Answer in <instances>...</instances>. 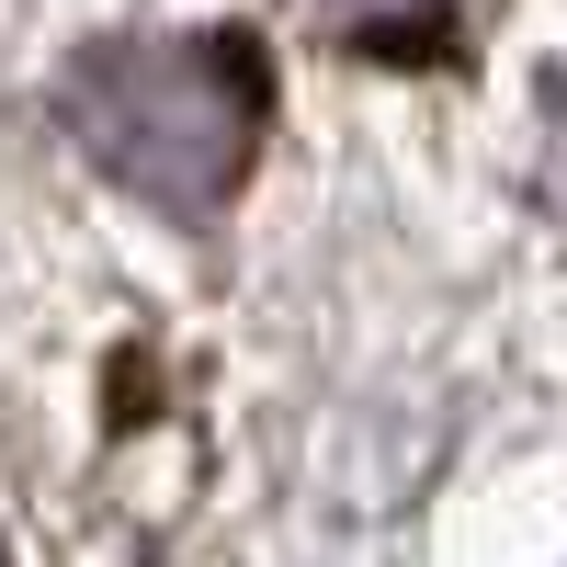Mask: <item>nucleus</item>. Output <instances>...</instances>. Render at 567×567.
<instances>
[{
  "label": "nucleus",
  "instance_id": "nucleus-3",
  "mask_svg": "<svg viewBox=\"0 0 567 567\" xmlns=\"http://www.w3.org/2000/svg\"><path fill=\"white\" fill-rule=\"evenodd\" d=\"M545 205L567 216V58L545 69Z\"/></svg>",
  "mask_w": 567,
  "mask_h": 567
},
{
  "label": "nucleus",
  "instance_id": "nucleus-2",
  "mask_svg": "<svg viewBox=\"0 0 567 567\" xmlns=\"http://www.w3.org/2000/svg\"><path fill=\"white\" fill-rule=\"evenodd\" d=\"M352 58H454L477 0H307Z\"/></svg>",
  "mask_w": 567,
  "mask_h": 567
},
{
  "label": "nucleus",
  "instance_id": "nucleus-1",
  "mask_svg": "<svg viewBox=\"0 0 567 567\" xmlns=\"http://www.w3.org/2000/svg\"><path fill=\"white\" fill-rule=\"evenodd\" d=\"M58 125L136 205L205 227L250 182V148L272 125V69L250 34H114L58 80Z\"/></svg>",
  "mask_w": 567,
  "mask_h": 567
}]
</instances>
